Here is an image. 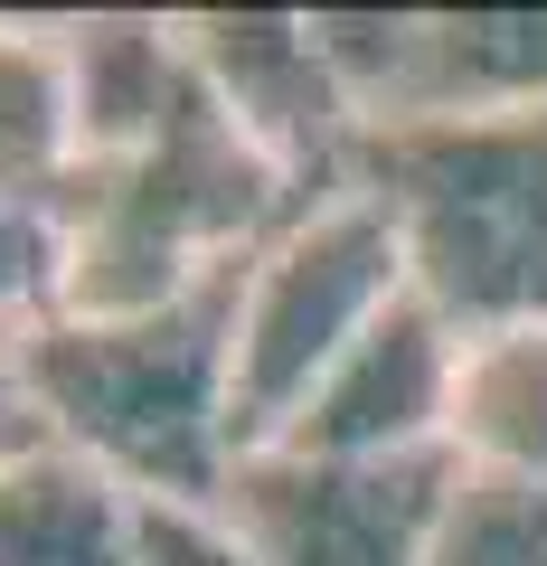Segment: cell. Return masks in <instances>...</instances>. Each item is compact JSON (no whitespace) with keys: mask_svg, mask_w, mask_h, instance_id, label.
<instances>
[{"mask_svg":"<svg viewBox=\"0 0 547 566\" xmlns=\"http://www.w3.org/2000/svg\"><path fill=\"white\" fill-rule=\"evenodd\" d=\"M20 444H39V424H29V387H20V340L0 331V463Z\"/></svg>","mask_w":547,"mask_h":566,"instance_id":"2e32d148","label":"cell"},{"mask_svg":"<svg viewBox=\"0 0 547 566\" xmlns=\"http://www.w3.org/2000/svg\"><path fill=\"white\" fill-rule=\"evenodd\" d=\"M425 566H547V482L453 472Z\"/></svg>","mask_w":547,"mask_h":566,"instance_id":"4fadbf2b","label":"cell"},{"mask_svg":"<svg viewBox=\"0 0 547 566\" xmlns=\"http://www.w3.org/2000/svg\"><path fill=\"white\" fill-rule=\"evenodd\" d=\"M349 189L397 227L406 293L463 340L547 322V114L368 123Z\"/></svg>","mask_w":547,"mask_h":566,"instance_id":"3957f363","label":"cell"},{"mask_svg":"<svg viewBox=\"0 0 547 566\" xmlns=\"http://www.w3.org/2000/svg\"><path fill=\"white\" fill-rule=\"evenodd\" d=\"M151 566H255L218 510H151Z\"/></svg>","mask_w":547,"mask_h":566,"instance_id":"9a60e30c","label":"cell"},{"mask_svg":"<svg viewBox=\"0 0 547 566\" xmlns=\"http://www.w3.org/2000/svg\"><path fill=\"white\" fill-rule=\"evenodd\" d=\"M453 463H322V453L255 444L227 472L218 520L255 566H425Z\"/></svg>","mask_w":547,"mask_h":566,"instance_id":"8992f818","label":"cell"},{"mask_svg":"<svg viewBox=\"0 0 547 566\" xmlns=\"http://www.w3.org/2000/svg\"><path fill=\"white\" fill-rule=\"evenodd\" d=\"M236 274L161 312H48L39 331H20L29 424L151 510H218L227 472L245 463Z\"/></svg>","mask_w":547,"mask_h":566,"instance_id":"6da1fadb","label":"cell"},{"mask_svg":"<svg viewBox=\"0 0 547 566\" xmlns=\"http://www.w3.org/2000/svg\"><path fill=\"white\" fill-rule=\"evenodd\" d=\"M303 208L284 170L245 151L208 95L170 114L143 151L85 161L57 189V312H161L227 283Z\"/></svg>","mask_w":547,"mask_h":566,"instance_id":"7a4b0ae2","label":"cell"},{"mask_svg":"<svg viewBox=\"0 0 547 566\" xmlns=\"http://www.w3.org/2000/svg\"><path fill=\"white\" fill-rule=\"evenodd\" d=\"M66 180H76L66 10H0V189L57 208Z\"/></svg>","mask_w":547,"mask_h":566,"instance_id":"7c38bea8","label":"cell"},{"mask_svg":"<svg viewBox=\"0 0 547 566\" xmlns=\"http://www.w3.org/2000/svg\"><path fill=\"white\" fill-rule=\"evenodd\" d=\"M57 312V218L0 189V331L20 340Z\"/></svg>","mask_w":547,"mask_h":566,"instance_id":"5bb4252c","label":"cell"},{"mask_svg":"<svg viewBox=\"0 0 547 566\" xmlns=\"http://www.w3.org/2000/svg\"><path fill=\"white\" fill-rule=\"evenodd\" d=\"M444 463L491 472V482H547V322L463 340Z\"/></svg>","mask_w":547,"mask_h":566,"instance_id":"8fae6325","label":"cell"},{"mask_svg":"<svg viewBox=\"0 0 547 566\" xmlns=\"http://www.w3.org/2000/svg\"><path fill=\"white\" fill-rule=\"evenodd\" d=\"M66 85H76V170L143 151L199 95L180 10H66Z\"/></svg>","mask_w":547,"mask_h":566,"instance_id":"9c48e42d","label":"cell"},{"mask_svg":"<svg viewBox=\"0 0 547 566\" xmlns=\"http://www.w3.org/2000/svg\"><path fill=\"white\" fill-rule=\"evenodd\" d=\"M406 303V255L378 199L322 189L303 199L236 274V434L245 453L274 444L312 406V387Z\"/></svg>","mask_w":547,"mask_h":566,"instance_id":"277c9868","label":"cell"},{"mask_svg":"<svg viewBox=\"0 0 547 566\" xmlns=\"http://www.w3.org/2000/svg\"><path fill=\"white\" fill-rule=\"evenodd\" d=\"M453 368H463V331L434 303H387V322L312 387V406L274 434L284 453H322V463H434L453 424Z\"/></svg>","mask_w":547,"mask_h":566,"instance_id":"ba28073f","label":"cell"},{"mask_svg":"<svg viewBox=\"0 0 547 566\" xmlns=\"http://www.w3.org/2000/svg\"><path fill=\"white\" fill-rule=\"evenodd\" d=\"M180 48L199 95L227 114V133L245 151H264L303 199L349 189L368 123L349 104L312 10H180Z\"/></svg>","mask_w":547,"mask_h":566,"instance_id":"52a82bcc","label":"cell"},{"mask_svg":"<svg viewBox=\"0 0 547 566\" xmlns=\"http://www.w3.org/2000/svg\"><path fill=\"white\" fill-rule=\"evenodd\" d=\"M0 566H151V501L39 434L0 463Z\"/></svg>","mask_w":547,"mask_h":566,"instance_id":"30bf717a","label":"cell"},{"mask_svg":"<svg viewBox=\"0 0 547 566\" xmlns=\"http://www.w3.org/2000/svg\"><path fill=\"white\" fill-rule=\"evenodd\" d=\"M359 123L415 114H547V10L472 0V10H312Z\"/></svg>","mask_w":547,"mask_h":566,"instance_id":"5b68a950","label":"cell"}]
</instances>
